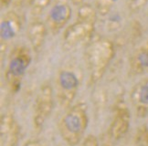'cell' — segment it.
I'll return each instance as SVG.
<instances>
[{
  "label": "cell",
  "mask_w": 148,
  "mask_h": 146,
  "mask_svg": "<svg viewBox=\"0 0 148 146\" xmlns=\"http://www.w3.org/2000/svg\"><path fill=\"white\" fill-rule=\"evenodd\" d=\"M79 146H99L98 140L93 135H89L82 140Z\"/></svg>",
  "instance_id": "18"
},
{
  "label": "cell",
  "mask_w": 148,
  "mask_h": 146,
  "mask_svg": "<svg viewBox=\"0 0 148 146\" xmlns=\"http://www.w3.org/2000/svg\"><path fill=\"white\" fill-rule=\"evenodd\" d=\"M131 71L134 74H142L148 70V41L136 50L131 58Z\"/></svg>",
  "instance_id": "13"
},
{
  "label": "cell",
  "mask_w": 148,
  "mask_h": 146,
  "mask_svg": "<svg viewBox=\"0 0 148 146\" xmlns=\"http://www.w3.org/2000/svg\"><path fill=\"white\" fill-rule=\"evenodd\" d=\"M103 146H109V145H107V144H105V145H103Z\"/></svg>",
  "instance_id": "22"
},
{
  "label": "cell",
  "mask_w": 148,
  "mask_h": 146,
  "mask_svg": "<svg viewBox=\"0 0 148 146\" xmlns=\"http://www.w3.org/2000/svg\"><path fill=\"white\" fill-rule=\"evenodd\" d=\"M53 107V89L49 83H45L39 89L34 106L33 124L36 130L42 128L44 123L52 113Z\"/></svg>",
  "instance_id": "6"
},
{
  "label": "cell",
  "mask_w": 148,
  "mask_h": 146,
  "mask_svg": "<svg viewBox=\"0 0 148 146\" xmlns=\"http://www.w3.org/2000/svg\"><path fill=\"white\" fill-rule=\"evenodd\" d=\"M11 1H12V0H0V4H1L3 8H5L10 4Z\"/></svg>",
  "instance_id": "20"
},
{
  "label": "cell",
  "mask_w": 148,
  "mask_h": 146,
  "mask_svg": "<svg viewBox=\"0 0 148 146\" xmlns=\"http://www.w3.org/2000/svg\"><path fill=\"white\" fill-rule=\"evenodd\" d=\"M115 53L110 39L99 38L92 42L86 50V64L89 72V84L97 83L110 65Z\"/></svg>",
  "instance_id": "1"
},
{
  "label": "cell",
  "mask_w": 148,
  "mask_h": 146,
  "mask_svg": "<svg viewBox=\"0 0 148 146\" xmlns=\"http://www.w3.org/2000/svg\"><path fill=\"white\" fill-rule=\"evenodd\" d=\"M0 138L2 146H16L19 138V127L13 115L3 114L0 122Z\"/></svg>",
  "instance_id": "8"
},
{
  "label": "cell",
  "mask_w": 148,
  "mask_h": 146,
  "mask_svg": "<svg viewBox=\"0 0 148 146\" xmlns=\"http://www.w3.org/2000/svg\"><path fill=\"white\" fill-rule=\"evenodd\" d=\"M128 8L131 12H137L145 7L147 0H127Z\"/></svg>",
  "instance_id": "17"
},
{
  "label": "cell",
  "mask_w": 148,
  "mask_h": 146,
  "mask_svg": "<svg viewBox=\"0 0 148 146\" xmlns=\"http://www.w3.org/2000/svg\"><path fill=\"white\" fill-rule=\"evenodd\" d=\"M131 121L130 111L126 107H119L110 126L111 137L118 141L123 138L129 130Z\"/></svg>",
  "instance_id": "11"
},
{
  "label": "cell",
  "mask_w": 148,
  "mask_h": 146,
  "mask_svg": "<svg viewBox=\"0 0 148 146\" xmlns=\"http://www.w3.org/2000/svg\"><path fill=\"white\" fill-rule=\"evenodd\" d=\"M89 123L87 108L83 103L71 106L61 118L59 131L61 138L69 146L81 143Z\"/></svg>",
  "instance_id": "2"
},
{
  "label": "cell",
  "mask_w": 148,
  "mask_h": 146,
  "mask_svg": "<svg viewBox=\"0 0 148 146\" xmlns=\"http://www.w3.org/2000/svg\"><path fill=\"white\" fill-rule=\"evenodd\" d=\"M95 8L84 4L79 5L77 20L70 25L63 33V42L69 47H74L79 43L85 41L94 31L96 19Z\"/></svg>",
  "instance_id": "3"
},
{
  "label": "cell",
  "mask_w": 148,
  "mask_h": 146,
  "mask_svg": "<svg viewBox=\"0 0 148 146\" xmlns=\"http://www.w3.org/2000/svg\"><path fill=\"white\" fill-rule=\"evenodd\" d=\"M117 0H95V9L100 16H106L113 8Z\"/></svg>",
  "instance_id": "14"
},
{
  "label": "cell",
  "mask_w": 148,
  "mask_h": 146,
  "mask_svg": "<svg viewBox=\"0 0 148 146\" xmlns=\"http://www.w3.org/2000/svg\"><path fill=\"white\" fill-rule=\"evenodd\" d=\"M47 34V27L39 19L32 20L27 27V38L32 49L35 52H39L43 48Z\"/></svg>",
  "instance_id": "12"
},
{
  "label": "cell",
  "mask_w": 148,
  "mask_h": 146,
  "mask_svg": "<svg viewBox=\"0 0 148 146\" xmlns=\"http://www.w3.org/2000/svg\"><path fill=\"white\" fill-rule=\"evenodd\" d=\"M21 19L15 11H8L0 21V38L2 43L15 38L21 29Z\"/></svg>",
  "instance_id": "10"
},
{
  "label": "cell",
  "mask_w": 148,
  "mask_h": 146,
  "mask_svg": "<svg viewBox=\"0 0 148 146\" xmlns=\"http://www.w3.org/2000/svg\"><path fill=\"white\" fill-rule=\"evenodd\" d=\"M71 5L66 2H58L53 5L48 16L50 30L56 33L63 29L71 18Z\"/></svg>",
  "instance_id": "7"
},
{
  "label": "cell",
  "mask_w": 148,
  "mask_h": 146,
  "mask_svg": "<svg viewBox=\"0 0 148 146\" xmlns=\"http://www.w3.org/2000/svg\"><path fill=\"white\" fill-rule=\"evenodd\" d=\"M136 146H148V127L141 126L137 129L134 135Z\"/></svg>",
  "instance_id": "15"
},
{
  "label": "cell",
  "mask_w": 148,
  "mask_h": 146,
  "mask_svg": "<svg viewBox=\"0 0 148 146\" xmlns=\"http://www.w3.org/2000/svg\"><path fill=\"white\" fill-rule=\"evenodd\" d=\"M130 100L138 117L143 118L148 114V78L141 81L133 88Z\"/></svg>",
  "instance_id": "9"
},
{
  "label": "cell",
  "mask_w": 148,
  "mask_h": 146,
  "mask_svg": "<svg viewBox=\"0 0 148 146\" xmlns=\"http://www.w3.org/2000/svg\"><path fill=\"white\" fill-rule=\"evenodd\" d=\"M79 87V78L71 70L60 71L57 78V98L61 107H71Z\"/></svg>",
  "instance_id": "5"
},
{
  "label": "cell",
  "mask_w": 148,
  "mask_h": 146,
  "mask_svg": "<svg viewBox=\"0 0 148 146\" xmlns=\"http://www.w3.org/2000/svg\"><path fill=\"white\" fill-rule=\"evenodd\" d=\"M24 146H45L41 142L36 141V140H31V141H27Z\"/></svg>",
  "instance_id": "19"
},
{
  "label": "cell",
  "mask_w": 148,
  "mask_h": 146,
  "mask_svg": "<svg viewBox=\"0 0 148 146\" xmlns=\"http://www.w3.org/2000/svg\"><path fill=\"white\" fill-rule=\"evenodd\" d=\"M72 1L75 3V4H79L82 2V0H72Z\"/></svg>",
  "instance_id": "21"
},
{
  "label": "cell",
  "mask_w": 148,
  "mask_h": 146,
  "mask_svg": "<svg viewBox=\"0 0 148 146\" xmlns=\"http://www.w3.org/2000/svg\"><path fill=\"white\" fill-rule=\"evenodd\" d=\"M50 1L51 0H31L30 5L32 15L35 16L40 15L49 5Z\"/></svg>",
  "instance_id": "16"
},
{
  "label": "cell",
  "mask_w": 148,
  "mask_h": 146,
  "mask_svg": "<svg viewBox=\"0 0 148 146\" xmlns=\"http://www.w3.org/2000/svg\"><path fill=\"white\" fill-rule=\"evenodd\" d=\"M31 62V55L27 48L19 46L10 53L5 70V81L12 92L18 91L21 81Z\"/></svg>",
  "instance_id": "4"
}]
</instances>
